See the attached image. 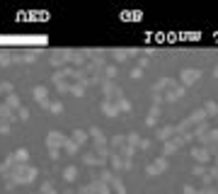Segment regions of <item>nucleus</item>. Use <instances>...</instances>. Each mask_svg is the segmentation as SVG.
I'll list each match as a JSON object with an SVG mask.
<instances>
[{
    "instance_id": "obj_2",
    "label": "nucleus",
    "mask_w": 218,
    "mask_h": 194,
    "mask_svg": "<svg viewBox=\"0 0 218 194\" xmlns=\"http://www.w3.org/2000/svg\"><path fill=\"white\" fill-rule=\"evenodd\" d=\"M44 95H46L44 87H36V90H34V97H36V100H44Z\"/></svg>"
},
{
    "instance_id": "obj_1",
    "label": "nucleus",
    "mask_w": 218,
    "mask_h": 194,
    "mask_svg": "<svg viewBox=\"0 0 218 194\" xmlns=\"http://www.w3.org/2000/svg\"><path fill=\"white\" fill-rule=\"evenodd\" d=\"M73 141H75V143H82V141H85V134H82V131H75V134H73Z\"/></svg>"
},
{
    "instance_id": "obj_3",
    "label": "nucleus",
    "mask_w": 218,
    "mask_h": 194,
    "mask_svg": "<svg viewBox=\"0 0 218 194\" xmlns=\"http://www.w3.org/2000/svg\"><path fill=\"white\" fill-rule=\"evenodd\" d=\"M73 177H75V167H68L65 170V180H73Z\"/></svg>"
}]
</instances>
